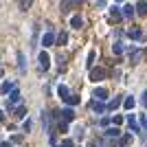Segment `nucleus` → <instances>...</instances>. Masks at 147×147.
Returning <instances> with one entry per match:
<instances>
[{"label": "nucleus", "mask_w": 147, "mask_h": 147, "mask_svg": "<svg viewBox=\"0 0 147 147\" xmlns=\"http://www.w3.org/2000/svg\"><path fill=\"white\" fill-rule=\"evenodd\" d=\"M105 77V68H90V81H101Z\"/></svg>", "instance_id": "nucleus-1"}, {"label": "nucleus", "mask_w": 147, "mask_h": 147, "mask_svg": "<svg viewBox=\"0 0 147 147\" xmlns=\"http://www.w3.org/2000/svg\"><path fill=\"white\" fill-rule=\"evenodd\" d=\"M37 61H40V68H42V70H49V68H51V57L46 55L44 51L37 55Z\"/></svg>", "instance_id": "nucleus-2"}, {"label": "nucleus", "mask_w": 147, "mask_h": 147, "mask_svg": "<svg viewBox=\"0 0 147 147\" xmlns=\"http://www.w3.org/2000/svg\"><path fill=\"white\" fill-rule=\"evenodd\" d=\"M61 121H66V123L75 121V110L73 108H64V110H61Z\"/></svg>", "instance_id": "nucleus-3"}, {"label": "nucleus", "mask_w": 147, "mask_h": 147, "mask_svg": "<svg viewBox=\"0 0 147 147\" xmlns=\"http://www.w3.org/2000/svg\"><path fill=\"white\" fill-rule=\"evenodd\" d=\"M121 18H123V11L119 9V7H112V9H110V20H112V22H119Z\"/></svg>", "instance_id": "nucleus-4"}, {"label": "nucleus", "mask_w": 147, "mask_h": 147, "mask_svg": "<svg viewBox=\"0 0 147 147\" xmlns=\"http://www.w3.org/2000/svg\"><path fill=\"white\" fill-rule=\"evenodd\" d=\"M90 110H94L97 114H103L105 108H103V103H101V101H97V99H94V101H90Z\"/></svg>", "instance_id": "nucleus-5"}, {"label": "nucleus", "mask_w": 147, "mask_h": 147, "mask_svg": "<svg viewBox=\"0 0 147 147\" xmlns=\"http://www.w3.org/2000/svg\"><path fill=\"white\" fill-rule=\"evenodd\" d=\"M55 40H57V37H55V35H53V33L49 31V33H46V35L42 37V46H53V44H55Z\"/></svg>", "instance_id": "nucleus-6"}, {"label": "nucleus", "mask_w": 147, "mask_h": 147, "mask_svg": "<svg viewBox=\"0 0 147 147\" xmlns=\"http://www.w3.org/2000/svg\"><path fill=\"white\" fill-rule=\"evenodd\" d=\"M92 97L97 99V101H105V99H108V90H105V88H97Z\"/></svg>", "instance_id": "nucleus-7"}, {"label": "nucleus", "mask_w": 147, "mask_h": 147, "mask_svg": "<svg viewBox=\"0 0 147 147\" xmlns=\"http://www.w3.org/2000/svg\"><path fill=\"white\" fill-rule=\"evenodd\" d=\"M134 13H136V7H132V5L123 7V18H134Z\"/></svg>", "instance_id": "nucleus-8"}, {"label": "nucleus", "mask_w": 147, "mask_h": 147, "mask_svg": "<svg viewBox=\"0 0 147 147\" xmlns=\"http://www.w3.org/2000/svg\"><path fill=\"white\" fill-rule=\"evenodd\" d=\"M57 94H59V97L64 99V101H66V99L70 97V92H68V88L64 86V84H59V86H57Z\"/></svg>", "instance_id": "nucleus-9"}, {"label": "nucleus", "mask_w": 147, "mask_h": 147, "mask_svg": "<svg viewBox=\"0 0 147 147\" xmlns=\"http://www.w3.org/2000/svg\"><path fill=\"white\" fill-rule=\"evenodd\" d=\"M119 134H121V129H119L117 125H114V127H108V129H105V136H110V138H117Z\"/></svg>", "instance_id": "nucleus-10"}, {"label": "nucleus", "mask_w": 147, "mask_h": 147, "mask_svg": "<svg viewBox=\"0 0 147 147\" xmlns=\"http://www.w3.org/2000/svg\"><path fill=\"white\" fill-rule=\"evenodd\" d=\"M123 101H125V99H121V97H114V99L110 101V103H108V108H110V110H117V108L123 103Z\"/></svg>", "instance_id": "nucleus-11"}, {"label": "nucleus", "mask_w": 147, "mask_h": 147, "mask_svg": "<svg viewBox=\"0 0 147 147\" xmlns=\"http://www.w3.org/2000/svg\"><path fill=\"white\" fill-rule=\"evenodd\" d=\"M136 13H141V16H147V2L141 0L138 5H136Z\"/></svg>", "instance_id": "nucleus-12"}, {"label": "nucleus", "mask_w": 147, "mask_h": 147, "mask_svg": "<svg viewBox=\"0 0 147 147\" xmlns=\"http://www.w3.org/2000/svg\"><path fill=\"white\" fill-rule=\"evenodd\" d=\"M70 24H73L75 29H81V24H84V20H81L79 16H73V18H70Z\"/></svg>", "instance_id": "nucleus-13"}, {"label": "nucleus", "mask_w": 147, "mask_h": 147, "mask_svg": "<svg viewBox=\"0 0 147 147\" xmlns=\"http://www.w3.org/2000/svg\"><path fill=\"white\" fill-rule=\"evenodd\" d=\"M127 35L132 37V40H143V31L141 29H134V31H129Z\"/></svg>", "instance_id": "nucleus-14"}, {"label": "nucleus", "mask_w": 147, "mask_h": 147, "mask_svg": "<svg viewBox=\"0 0 147 147\" xmlns=\"http://www.w3.org/2000/svg\"><path fill=\"white\" fill-rule=\"evenodd\" d=\"M127 123H129V127H132V132H138V125H136L134 114H127Z\"/></svg>", "instance_id": "nucleus-15"}, {"label": "nucleus", "mask_w": 147, "mask_h": 147, "mask_svg": "<svg viewBox=\"0 0 147 147\" xmlns=\"http://www.w3.org/2000/svg\"><path fill=\"white\" fill-rule=\"evenodd\" d=\"M134 103H136V101H134L132 97H125V101H123V108H125V110H132V108H134Z\"/></svg>", "instance_id": "nucleus-16"}, {"label": "nucleus", "mask_w": 147, "mask_h": 147, "mask_svg": "<svg viewBox=\"0 0 147 147\" xmlns=\"http://www.w3.org/2000/svg\"><path fill=\"white\" fill-rule=\"evenodd\" d=\"M112 53H114V55H121V53H123V44L114 42V44H112Z\"/></svg>", "instance_id": "nucleus-17"}, {"label": "nucleus", "mask_w": 147, "mask_h": 147, "mask_svg": "<svg viewBox=\"0 0 147 147\" xmlns=\"http://www.w3.org/2000/svg\"><path fill=\"white\" fill-rule=\"evenodd\" d=\"M18 68L22 70V73L26 70V64H24V55H22V53H18Z\"/></svg>", "instance_id": "nucleus-18"}, {"label": "nucleus", "mask_w": 147, "mask_h": 147, "mask_svg": "<svg viewBox=\"0 0 147 147\" xmlns=\"http://www.w3.org/2000/svg\"><path fill=\"white\" fill-rule=\"evenodd\" d=\"M16 117H18V119H24L26 117V105H20L18 110H16Z\"/></svg>", "instance_id": "nucleus-19"}, {"label": "nucleus", "mask_w": 147, "mask_h": 147, "mask_svg": "<svg viewBox=\"0 0 147 147\" xmlns=\"http://www.w3.org/2000/svg\"><path fill=\"white\" fill-rule=\"evenodd\" d=\"M66 103H68V105H77V103H79V97H75V94H70V97L66 99Z\"/></svg>", "instance_id": "nucleus-20"}, {"label": "nucleus", "mask_w": 147, "mask_h": 147, "mask_svg": "<svg viewBox=\"0 0 147 147\" xmlns=\"http://www.w3.org/2000/svg\"><path fill=\"white\" fill-rule=\"evenodd\" d=\"M11 88H13V84H9V81H2V94H7V92H9V90H11Z\"/></svg>", "instance_id": "nucleus-21"}, {"label": "nucleus", "mask_w": 147, "mask_h": 147, "mask_svg": "<svg viewBox=\"0 0 147 147\" xmlns=\"http://www.w3.org/2000/svg\"><path fill=\"white\" fill-rule=\"evenodd\" d=\"M94 57H97V53L90 51V53H88V66H90V68H92V64H94Z\"/></svg>", "instance_id": "nucleus-22"}, {"label": "nucleus", "mask_w": 147, "mask_h": 147, "mask_svg": "<svg viewBox=\"0 0 147 147\" xmlns=\"http://www.w3.org/2000/svg\"><path fill=\"white\" fill-rule=\"evenodd\" d=\"M68 42V35L66 33H59V35H57V44H66Z\"/></svg>", "instance_id": "nucleus-23"}, {"label": "nucleus", "mask_w": 147, "mask_h": 147, "mask_svg": "<svg viewBox=\"0 0 147 147\" xmlns=\"http://www.w3.org/2000/svg\"><path fill=\"white\" fill-rule=\"evenodd\" d=\"M129 141H132V136H129V134H125V136H123V138H121V141H119V145L123 147V145H127Z\"/></svg>", "instance_id": "nucleus-24"}, {"label": "nucleus", "mask_w": 147, "mask_h": 147, "mask_svg": "<svg viewBox=\"0 0 147 147\" xmlns=\"http://www.w3.org/2000/svg\"><path fill=\"white\" fill-rule=\"evenodd\" d=\"M57 147H73V141H70V138H64V141H61Z\"/></svg>", "instance_id": "nucleus-25"}, {"label": "nucleus", "mask_w": 147, "mask_h": 147, "mask_svg": "<svg viewBox=\"0 0 147 147\" xmlns=\"http://www.w3.org/2000/svg\"><path fill=\"white\" fill-rule=\"evenodd\" d=\"M31 5H33V0H20V7H22V9H29Z\"/></svg>", "instance_id": "nucleus-26"}, {"label": "nucleus", "mask_w": 147, "mask_h": 147, "mask_svg": "<svg viewBox=\"0 0 147 147\" xmlns=\"http://www.w3.org/2000/svg\"><path fill=\"white\" fill-rule=\"evenodd\" d=\"M143 57V53L141 51H134V55H132V59H134V64H138V59Z\"/></svg>", "instance_id": "nucleus-27"}, {"label": "nucleus", "mask_w": 147, "mask_h": 147, "mask_svg": "<svg viewBox=\"0 0 147 147\" xmlns=\"http://www.w3.org/2000/svg\"><path fill=\"white\" fill-rule=\"evenodd\" d=\"M112 121H114V125L119 127V125L123 123V117H121V114H114V119H112Z\"/></svg>", "instance_id": "nucleus-28"}, {"label": "nucleus", "mask_w": 147, "mask_h": 147, "mask_svg": "<svg viewBox=\"0 0 147 147\" xmlns=\"http://www.w3.org/2000/svg\"><path fill=\"white\" fill-rule=\"evenodd\" d=\"M75 136H77V138H81V136H84V127H77V129H75Z\"/></svg>", "instance_id": "nucleus-29"}, {"label": "nucleus", "mask_w": 147, "mask_h": 147, "mask_svg": "<svg viewBox=\"0 0 147 147\" xmlns=\"http://www.w3.org/2000/svg\"><path fill=\"white\" fill-rule=\"evenodd\" d=\"M141 125H143V127H147V117H145V114H141Z\"/></svg>", "instance_id": "nucleus-30"}, {"label": "nucleus", "mask_w": 147, "mask_h": 147, "mask_svg": "<svg viewBox=\"0 0 147 147\" xmlns=\"http://www.w3.org/2000/svg\"><path fill=\"white\" fill-rule=\"evenodd\" d=\"M143 105L147 108V92H143Z\"/></svg>", "instance_id": "nucleus-31"}, {"label": "nucleus", "mask_w": 147, "mask_h": 147, "mask_svg": "<svg viewBox=\"0 0 147 147\" xmlns=\"http://www.w3.org/2000/svg\"><path fill=\"white\" fill-rule=\"evenodd\" d=\"M97 7H105V0H97Z\"/></svg>", "instance_id": "nucleus-32"}, {"label": "nucleus", "mask_w": 147, "mask_h": 147, "mask_svg": "<svg viewBox=\"0 0 147 147\" xmlns=\"http://www.w3.org/2000/svg\"><path fill=\"white\" fill-rule=\"evenodd\" d=\"M114 2H121V0H114Z\"/></svg>", "instance_id": "nucleus-33"}]
</instances>
